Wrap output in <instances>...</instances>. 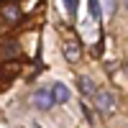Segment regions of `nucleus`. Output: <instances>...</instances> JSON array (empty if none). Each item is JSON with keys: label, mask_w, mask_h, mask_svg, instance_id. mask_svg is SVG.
<instances>
[{"label": "nucleus", "mask_w": 128, "mask_h": 128, "mask_svg": "<svg viewBox=\"0 0 128 128\" xmlns=\"http://www.w3.org/2000/svg\"><path fill=\"white\" fill-rule=\"evenodd\" d=\"M31 102H34L38 110H51V108L56 105V100H54V95H51V90H36L34 95H31Z\"/></svg>", "instance_id": "1"}, {"label": "nucleus", "mask_w": 128, "mask_h": 128, "mask_svg": "<svg viewBox=\"0 0 128 128\" xmlns=\"http://www.w3.org/2000/svg\"><path fill=\"white\" fill-rule=\"evenodd\" d=\"M95 100H98V110L100 113H113V105H115V100H113V92H98L95 95Z\"/></svg>", "instance_id": "2"}, {"label": "nucleus", "mask_w": 128, "mask_h": 128, "mask_svg": "<svg viewBox=\"0 0 128 128\" xmlns=\"http://www.w3.org/2000/svg\"><path fill=\"white\" fill-rule=\"evenodd\" d=\"M51 95H54V100L56 102H69V87L64 82H54V87H51Z\"/></svg>", "instance_id": "3"}, {"label": "nucleus", "mask_w": 128, "mask_h": 128, "mask_svg": "<svg viewBox=\"0 0 128 128\" xmlns=\"http://www.w3.org/2000/svg\"><path fill=\"white\" fill-rule=\"evenodd\" d=\"M80 90H82V95H95V82L90 80V77H80Z\"/></svg>", "instance_id": "4"}, {"label": "nucleus", "mask_w": 128, "mask_h": 128, "mask_svg": "<svg viewBox=\"0 0 128 128\" xmlns=\"http://www.w3.org/2000/svg\"><path fill=\"white\" fill-rule=\"evenodd\" d=\"M64 56H67L69 62H77L80 59V46L77 44H67L64 46Z\"/></svg>", "instance_id": "5"}, {"label": "nucleus", "mask_w": 128, "mask_h": 128, "mask_svg": "<svg viewBox=\"0 0 128 128\" xmlns=\"http://www.w3.org/2000/svg\"><path fill=\"white\" fill-rule=\"evenodd\" d=\"M90 13H92V18H100V5H98V0H90Z\"/></svg>", "instance_id": "6"}, {"label": "nucleus", "mask_w": 128, "mask_h": 128, "mask_svg": "<svg viewBox=\"0 0 128 128\" xmlns=\"http://www.w3.org/2000/svg\"><path fill=\"white\" fill-rule=\"evenodd\" d=\"M5 16H8L10 20H18V8H16V5H13V8H8V10H5Z\"/></svg>", "instance_id": "7"}, {"label": "nucleus", "mask_w": 128, "mask_h": 128, "mask_svg": "<svg viewBox=\"0 0 128 128\" xmlns=\"http://www.w3.org/2000/svg\"><path fill=\"white\" fill-rule=\"evenodd\" d=\"M105 5H108L110 10H115V0H105Z\"/></svg>", "instance_id": "8"}, {"label": "nucleus", "mask_w": 128, "mask_h": 128, "mask_svg": "<svg viewBox=\"0 0 128 128\" xmlns=\"http://www.w3.org/2000/svg\"><path fill=\"white\" fill-rule=\"evenodd\" d=\"M126 5H128V0H126Z\"/></svg>", "instance_id": "9"}]
</instances>
